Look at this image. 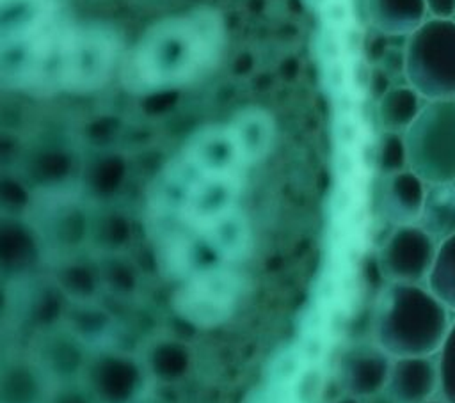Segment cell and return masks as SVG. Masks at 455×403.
<instances>
[{"label": "cell", "mask_w": 455, "mask_h": 403, "mask_svg": "<svg viewBox=\"0 0 455 403\" xmlns=\"http://www.w3.org/2000/svg\"><path fill=\"white\" fill-rule=\"evenodd\" d=\"M272 138L267 112H236L192 133L149 183L146 238L171 309L197 330L226 325L242 300L251 243L242 195Z\"/></svg>", "instance_id": "1"}, {"label": "cell", "mask_w": 455, "mask_h": 403, "mask_svg": "<svg viewBox=\"0 0 455 403\" xmlns=\"http://www.w3.org/2000/svg\"><path fill=\"white\" fill-rule=\"evenodd\" d=\"M117 36L59 16L0 43V87L27 94H85L121 66Z\"/></svg>", "instance_id": "2"}, {"label": "cell", "mask_w": 455, "mask_h": 403, "mask_svg": "<svg viewBox=\"0 0 455 403\" xmlns=\"http://www.w3.org/2000/svg\"><path fill=\"white\" fill-rule=\"evenodd\" d=\"M226 44L222 16L192 9L149 27L121 59L123 85L139 96L183 87L212 69Z\"/></svg>", "instance_id": "3"}, {"label": "cell", "mask_w": 455, "mask_h": 403, "mask_svg": "<svg viewBox=\"0 0 455 403\" xmlns=\"http://www.w3.org/2000/svg\"><path fill=\"white\" fill-rule=\"evenodd\" d=\"M451 321V311L427 286L387 282L373 307L371 343L391 359L435 355Z\"/></svg>", "instance_id": "4"}, {"label": "cell", "mask_w": 455, "mask_h": 403, "mask_svg": "<svg viewBox=\"0 0 455 403\" xmlns=\"http://www.w3.org/2000/svg\"><path fill=\"white\" fill-rule=\"evenodd\" d=\"M403 75L425 99L455 98V20L427 18L403 44Z\"/></svg>", "instance_id": "5"}, {"label": "cell", "mask_w": 455, "mask_h": 403, "mask_svg": "<svg viewBox=\"0 0 455 403\" xmlns=\"http://www.w3.org/2000/svg\"><path fill=\"white\" fill-rule=\"evenodd\" d=\"M409 169L427 185L455 181V98L427 99L403 131Z\"/></svg>", "instance_id": "6"}, {"label": "cell", "mask_w": 455, "mask_h": 403, "mask_svg": "<svg viewBox=\"0 0 455 403\" xmlns=\"http://www.w3.org/2000/svg\"><path fill=\"white\" fill-rule=\"evenodd\" d=\"M435 249L437 241L418 224L396 225L379 250V270L387 282L423 284Z\"/></svg>", "instance_id": "7"}, {"label": "cell", "mask_w": 455, "mask_h": 403, "mask_svg": "<svg viewBox=\"0 0 455 403\" xmlns=\"http://www.w3.org/2000/svg\"><path fill=\"white\" fill-rule=\"evenodd\" d=\"M391 357L373 343H359L343 352L338 362L336 378L345 394L359 399L384 391Z\"/></svg>", "instance_id": "8"}, {"label": "cell", "mask_w": 455, "mask_h": 403, "mask_svg": "<svg viewBox=\"0 0 455 403\" xmlns=\"http://www.w3.org/2000/svg\"><path fill=\"white\" fill-rule=\"evenodd\" d=\"M384 391L395 403H425L437 398L439 369L435 355L391 359Z\"/></svg>", "instance_id": "9"}, {"label": "cell", "mask_w": 455, "mask_h": 403, "mask_svg": "<svg viewBox=\"0 0 455 403\" xmlns=\"http://www.w3.org/2000/svg\"><path fill=\"white\" fill-rule=\"evenodd\" d=\"M427 183L411 169L384 176L382 213L387 222L396 225L418 224Z\"/></svg>", "instance_id": "10"}, {"label": "cell", "mask_w": 455, "mask_h": 403, "mask_svg": "<svg viewBox=\"0 0 455 403\" xmlns=\"http://www.w3.org/2000/svg\"><path fill=\"white\" fill-rule=\"evenodd\" d=\"M364 7L373 30L387 37H407L427 20L423 0H366Z\"/></svg>", "instance_id": "11"}, {"label": "cell", "mask_w": 455, "mask_h": 403, "mask_svg": "<svg viewBox=\"0 0 455 403\" xmlns=\"http://www.w3.org/2000/svg\"><path fill=\"white\" fill-rule=\"evenodd\" d=\"M418 225L437 243L455 234V181L427 185Z\"/></svg>", "instance_id": "12"}, {"label": "cell", "mask_w": 455, "mask_h": 403, "mask_svg": "<svg viewBox=\"0 0 455 403\" xmlns=\"http://www.w3.org/2000/svg\"><path fill=\"white\" fill-rule=\"evenodd\" d=\"M59 0H0V43L53 20Z\"/></svg>", "instance_id": "13"}, {"label": "cell", "mask_w": 455, "mask_h": 403, "mask_svg": "<svg viewBox=\"0 0 455 403\" xmlns=\"http://www.w3.org/2000/svg\"><path fill=\"white\" fill-rule=\"evenodd\" d=\"M421 96L411 85H393L377 99V119L382 131L403 133L419 114Z\"/></svg>", "instance_id": "14"}, {"label": "cell", "mask_w": 455, "mask_h": 403, "mask_svg": "<svg viewBox=\"0 0 455 403\" xmlns=\"http://www.w3.org/2000/svg\"><path fill=\"white\" fill-rule=\"evenodd\" d=\"M425 282L427 288L455 312V234L437 243L434 263Z\"/></svg>", "instance_id": "15"}, {"label": "cell", "mask_w": 455, "mask_h": 403, "mask_svg": "<svg viewBox=\"0 0 455 403\" xmlns=\"http://www.w3.org/2000/svg\"><path fill=\"white\" fill-rule=\"evenodd\" d=\"M375 167L382 176L409 169L403 133L382 131L375 146Z\"/></svg>", "instance_id": "16"}, {"label": "cell", "mask_w": 455, "mask_h": 403, "mask_svg": "<svg viewBox=\"0 0 455 403\" xmlns=\"http://www.w3.org/2000/svg\"><path fill=\"white\" fill-rule=\"evenodd\" d=\"M439 369V392L437 398L444 403H455V320L448 330V336L435 353Z\"/></svg>", "instance_id": "17"}, {"label": "cell", "mask_w": 455, "mask_h": 403, "mask_svg": "<svg viewBox=\"0 0 455 403\" xmlns=\"http://www.w3.org/2000/svg\"><path fill=\"white\" fill-rule=\"evenodd\" d=\"M391 76L379 66L371 67L368 76V91L373 99H380L391 89Z\"/></svg>", "instance_id": "18"}, {"label": "cell", "mask_w": 455, "mask_h": 403, "mask_svg": "<svg viewBox=\"0 0 455 403\" xmlns=\"http://www.w3.org/2000/svg\"><path fill=\"white\" fill-rule=\"evenodd\" d=\"M389 44H387V36L380 34L375 30V36L368 39L366 43V57L371 64H380L384 55L387 53Z\"/></svg>", "instance_id": "19"}, {"label": "cell", "mask_w": 455, "mask_h": 403, "mask_svg": "<svg viewBox=\"0 0 455 403\" xmlns=\"http://www.w3.org/2000/svg\"><path fill=\"white\" fill-rule=\"evenodd\" d=\"M427 14L437 20H455V0H423Z\"/></svg>", "instance_id": "20"}, {"label": "cell", "mask_w": 455, "mask_h": 403, "mask_svg": "<svg viewBox=\"0 0 455 403\" xmlns=\"http://www.w3.org/2000/svg\"><path fill=\"white\" fill-rule=\"evenodd\" d=\"M403 64H405V59H403V50H396V48H389L387 53L384 55V59L380 60V66L389 76L391 73H396V71H403Z\"/></svg>", "instance_id": "21"}, {"label": "cell", "mask_w": 455, "mask_h": 403, "mask_svg": "<svg viewBox=\"0 0 455 403\" xmlns=\"http://www.w3.org/2000/svg\"><path fill=\"white\" fill-rule=\"evenodd\" d=\"M361 403H395V399L386 391H380V392H375L371 396L363 398Z\"/></svg>", "instance_id": "22"}, {"label": "cell", "mask_w": 455, "mask_h": 403, "mask_svg": "<svg viewBox=\"0 0 455 403\" xmlns=\"http://www.w3.org/2000/svg\"><path fill=\"white\" fill-rule=\"evenodd\" d=\"M331 403H361V399L355 398V396H350V394H343V396H339L338 399H334Z\"/></svg>", "instance_id": "23"}, {"label": "cell", "mask_w": 455, "mask_h": 403, "mask_svg": "<svg viewBox=\"0 0 455 403\" xmlns=\"http://www.w3.org/2000/svg\"><path fill=\"white\" fill-rule=\"evenodd\" d=\"M425 403H444L443 399H439V398H434V399H430V401H425Z\"/></svg>", "instance_id": "24"}]
</instances>
